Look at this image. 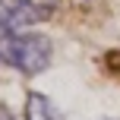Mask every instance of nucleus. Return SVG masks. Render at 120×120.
<instances>
[{"label":"nucleus","mask_w":120,"mask_h":120,"mask_svg":"<svg viewBox=\"0 0 120 120\" xmlns=\"http://www.w3.org/2000/svg\"><path fill=\"white\" fill-rule=\"evenodd\" d=\"M60 0H0V25L25 29V25L44 22L57 10Z\"/></svg>","instance_id":"obj_2"},{"label":"nucleus","mask_w":120,"mask_h":120,"mask_svg":"<svg viewBox=\"0 0 120 120\" xmlns=\"http://www.w3.org/2000/svg\"><path fill=\"white\" fill-rule=\"evenodd\" d=\"M25 120H60V114L51 104V98H44L41 92H29V98H25Z\"/></svg>","instance_id":"obj_3"},{"label":"nucleus","mask_w":120,"mask_h":120,"mask_svg":"<svg viewBox=\"0 0 120 120\" xmlns=\"http://www.w3.org/2000/svg\"><path fill=\"white\" fill-rule=\"evenodd\" d=\"M111 120H120V117H111Z\"/></svg>","instance_id":"obj_4"},{"label":"nucleus","mask_w":120,"mask_h":120,"mask_svg":"<svg viewBox=\"0 0 120 120\" xmlns=\"http://www.w3.org/2000/svg\"><path fill=\"white\" fill-rule=\"evenodd\" d=\"M0 63L22 76H35L51 63V41L35 32L0 25Z\"/></svg>","instance_id":"obj_1"}]
</instances>
